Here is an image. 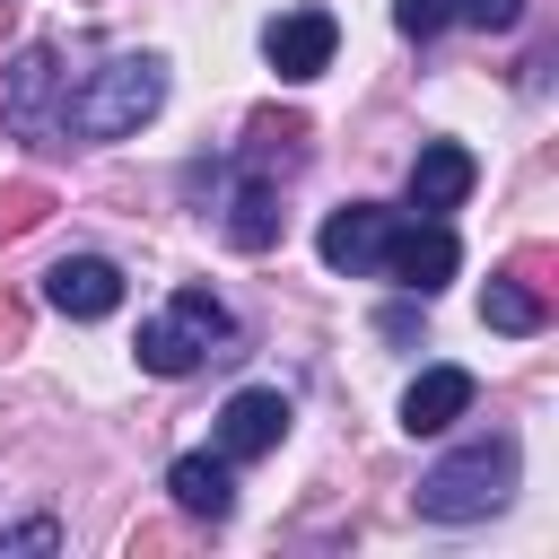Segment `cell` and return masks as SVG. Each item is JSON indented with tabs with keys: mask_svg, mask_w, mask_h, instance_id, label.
<instances>
[{
	"mask_svg": "<svg viewBox=\"0 0 559 559\" xmlns=\"http://www.w3.org/2000/svg\"><path fill=\"white\" fill-rule=\"evenodd\" d=\"M384 236H393V210H376V201H349V210H332L323 218V236H314V253L332 262V271H376L384 262Z\"/></svg>",
	"mask_w": 559,
	"mask_h": 559,
	"instance_id": "8",
	"label": "cell"
},
{
	"mask_svg": "<svg viewBox=\"0 0 559 559\" xmlns=\"http://www.w3.org/2000/svg\"><path fill=\"white\" fill-rule=\"evenodd\" d=\"M157 105H166V61L157 52H114L79 96H61V131L70 140H131Z\"/></svg>",
	"mask_w": 559,
	"mask_h": 559,
	"instance_id": "1",
	"label": "cell"
},
{
	"mask_svg": "<svg viewBox=\"0 0 559 559\" xmlns=\"http://www.w3.org/2000/svg\"><path fill=\"white\" fill-rule=\"evenodd\" d=\"M454 17H463V26H489V35H507V26L524 17V0H454Z\"/></svg>",
	"mask_w": 559,
	"mask_h": 559,
	"instance_id": "16",
	"label": "cell"
},
{
	"mask_svg": "<svg viewBox=\"0 0 559 559\" xmlns=\"http://www.w3.org/2000/svg\"><path fill=\"white\" fill-rule=\"evenodd\" d=\"M280 437H288V402H280L271 384L227 393V411H218V454H227V463H253V454H271Z\"/></svg>",
	"mask_w": 559,
	"mask_h": 559,
	"instance_id": "7",
	"label": "cell"
},
{
	"mask_svg": "<svg viewBox=\"0 0 559 559\" xmlns=\"http://www.w3.org/2000/svg\"><path fill=\"white\" fill-rule=\"evenodd\" d=\"M280 236V201H271V183H245L236 201H227V245H245V253H262Z\"/></svg>",
	"mask_w": 559,
	"mask_h": 559,
	"instance_id": "12",
	"label": "cell"
},
{
	"mask_svg": "<svg viewBox=\"0 0 559 559\" xmlns=\"http://www.w3.org/2000/svg\"><path fill=\"white\" fill-rule=\"evenodd\" d=\"M472 393H480L472 367H419L411 393H402V428H411V437H445V428L472 411Z\"/></svg>",
	"mask_w": 559,
	"mask_h": 559,
	"instance_id": "10",
	"label": "cell"
},
{
	"mask_svg": "<svg viewBox=\"0 0 559 559\" xmlns=\"http://www.w3.org/2000/svg\"><path fill=\"white\" fill-rule=\"evenodd\" d=\"M402 297H437L454 271H463V245H454V227L445 218H419V227H393L384 236V262H376Z\"/></svg>",
	"mask_w": 559,
	"mask_h": 559,
	"instance_id": "4",
	"label": "cell"
},
{
	"mask_svg": "<svg viewBox=\"0 0 559 559\" xmlns=\"http://www.w3.org/2000/svg\"><path fill=\"white\" fill-rule=\"evenodd\" d=\"M227 332H236V323H227V306H218L210 288H175L166 314L140 323V367H148V376H192L201 358H218Z\"/></svg>",
	"mask_w": 559,
	"mask_h": 559,
	"instance_id": "3",
	"label": "cell"
},
{
	"mask_svg": "<svg viewBox=\"0 0 559 559\" xmlns=\"http://www.w3.org/2000/svg\"><path fill=\"white\" fill-rule=\"evenodd\" d=\"M44 87H52V52L35 44V52H17V70H9V96H0V114L26 131L35 122V105H44Z\"/></svg>",
	"mask_w": 559,
	"mask_h": 559,
	"instance_id": "13",
	"label": "cell"
},
{
	"mask_svg": "<svg viewBox=\"0 0 559 559\" xmlns=\"http://www.w3.org/2000/svg\"><path fill=\"white\" fill-rule=\"evenodd\" d=\"M393 26H402L411 44H428L437 26H454V0H393Z\"/></svg>",
	"mask_w": 559,
	"mask_h": 559,
	"instance_id": "15",
	"label": "cell"
},
{
	"mask_svg": "<svg viewBox=\"0 0 559 559\" xmlns=\"http://www.w3.org/2000/svg\"><path fill=\"white\" fill-rule=\"evenodd\" d=\"M332 44H341V26H332V9H280L271 26H262V61L297 87V79H323L332 70Z\"/></svg>",
	"mask_w": 559,
	"mask_h": 559,
	"instance_id": "5",
	"label": "cell"
},
{
	"mask_svg": "<svg viewBox=\"0 0 559 559\" xmlns=\"http://www.w3.org/2000/svg\"><path fill=\"white\" fill-rule=\"evenodd\" d=\"M472 148L463 140H428L419 157H411V210L419 218H445V210H463V192H472Z\"/></svg>",
	"mask_w": 559,
	"mask_h": 559,
	"instance_id": "9",
	"label": "cell"
},
{
	"mask_svg": "<svg viewBox=\"0 0 559 559\" xmlns=\"http://www.w3.org/2000/svg\"><path fill=\"white\" fill-rule=\"evenodd\" d=\"M44 297H52V314H70V323H105V314L122 306V271H114L105 253H61V262L44 271Z\"/></svg>",
	"mask_w": 559,
	"mask_h": 559,
	"instance_id": "6",
	"label": "cell"
},
{
	"mask_svg": "<svg viewBox=\"0 0 559 559\" xmlns=\"http://www.w3.org/2000/svg\"><path fill=\"white\" fill-rule=\"evenodd\" d=\"M166 489H175L183 515L218 524V515L236 507V463H227V454H175V463H166Z\"/></svg>",
	"mask_w": 559,
	"mask_h": 559,
	"instance_id": "11",
	"label": "cell"
},
{
	"mask_svg": "<svg viewBox=\"0 0 559 559\" xmlns=\"http://www.w3.org/2000/svg\"><path fill=\"white\" fill-rule=\"evenodd\" d=\"M480 323H489V332H542V297H533L524 280H489Z\"/></svg>",
	"mask_w": 559,
	"mask_h": 559,
	"instance_id": "14",
	"label": "cell"
},
{
	"mask_svg": "<svg viewBox=\"0 0 559 559\" xmlns=\"http://www.w3.org/2000/svg\"><path fill=\"white\" fill-rule=\"evenodd\" d=\"M507 489H515V437H472L437 472H419V515L428 524H472V515L507 507Z\"/></svg>",
	"mask_w": 559,
	"mask_h": 559,
	"instance_id": "2",
	"label": "cell"
}]
</instances>
